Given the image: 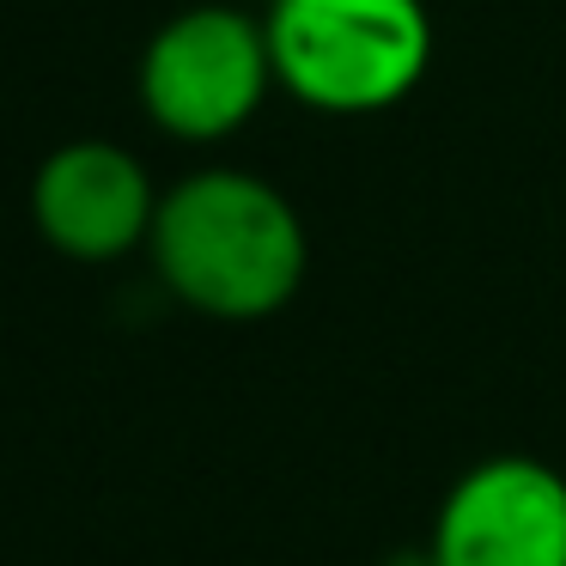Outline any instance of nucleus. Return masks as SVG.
<instances>
[{
    "instance_id": "obj_1",
    "label": "nucleus",
    "mask_w": 566,
    "mask_h": 566,
    "mask_svg": "<svg viewBox=\"0 0 566 566\" xmlns=\"http://www.w3.org/2000/svg\"><path fill=\"white\" fill-rule=\"evenodd\" d=\"M147 250L165 293L213 323H262L286 311L311 269L298 208L269 177L232 165L165 189Z\"/></svg>"
},
{
    "instance_id": "obj_4",
    "label": "nucleus",
    "mask_w": 566,
    "mask_h": 566,
    "mask_svg": "<svg viewBox=\"0 0 566 566\" xmlns=\"http://www.w3.org/2000/svg\"><path fill=\"white\" fill-rule=\"evenodd\" d=\"M427 566H566V475L542 457H481L451 481Z\"/></svg>"
},
{
    "instance_id": "obj_2",
    "label": "nucleus",
    "mask_w": 566,
    "mask_h": 566,
    "mask_svg": "<svg viewBox=\"0 0 566 566\" xmlns=\"http://www.w3.org/2000/svg\"><path fill=\"white\" fill-rule=\"evenodd\" d=\"M274 86L317 116H384L427 80L420 0H274L262 13Z\"/></svg>"
},
{
    "instance_id": "obj_5",
    "label": "nucleus",
    "mask_w": 566,
    "mask_h": 566,
    "mask_svg": "<svg viewBox=\"0 0 566 566\" xmlns=\"http://www.w3.org/2000/svg\"><path fill=\"white\" fill-rule=\"evenodd\" d=\"M159 189L116 140H67L31 177V220L67 262H123L153 238Z\"/></svg>"
},
{
    "instance_id": "obj_3",
    "label": "nucleus",
    "mask_w": 566,
    "mask_h": 566,
    "mask_svg": "<svg viewBox=\"0 0 566 566\" xmlns=\"http://www.w3.org/2000/svg\"><path fill=\"white\" fill-rule=\"evenodd\" d=\"M274 92L262 19L238 7H189L140 50V111L171 140H226Z\"/></svg>"
}]
</instances>
